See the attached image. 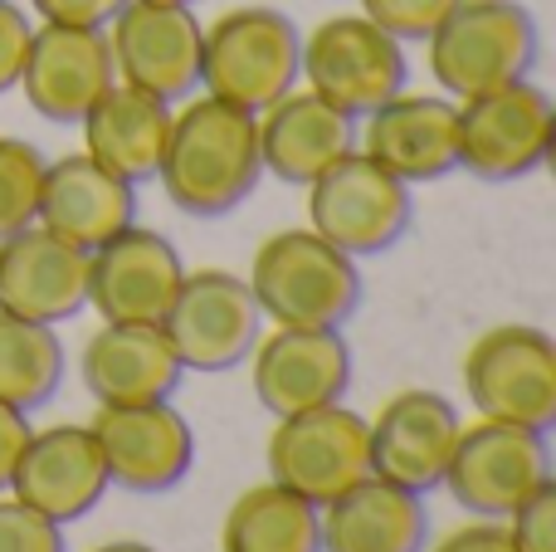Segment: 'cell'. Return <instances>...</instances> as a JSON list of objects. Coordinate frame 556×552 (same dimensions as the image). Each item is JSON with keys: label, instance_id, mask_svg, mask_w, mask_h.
Returning <instances> with one entry per match:
<instances>
[{"label": "cell", "instance_id": "1", "mask_svg": "<svg viewBox=\"0 0 556 552\" xmlns=\"http://www.w3.org/2000/svg\"><path fill=\"white\" fill-rule=\"evenodd\" d=\"M156 181H162L166 201L195 221H215V215H230L235 205H244L254 186L264 181L254 113L211 93L181 98V108L172 113Z\"/></svg>", "mask_w": 556, "mask_h": 552}, {"label": "cell", "instance_id": "2", "mask_svg": "<svg viewBox=\"0 0 556 552\" xmlns=\"http://www.w3.org/2000/svg\"><path fill=\"white\" fill-rule=\"evenodd\" d=\"M244 279L274 328H342L362 303V260L307 225L264 235Z\"/></svg>", "mask_w": 556, "mask_h": 552}, {"label": "cell", "instance_id": "3", "mask_svg": "<svg viewBox=\"0 0 556 552\" xmlns=\"http://www.w3.org/2000/svg\"><path fill=\"white\" fill-rule=\"evenodd\" d=\"M425 59L454 103L518 84L538 64V20L522 0H459L425 39Z\"/></svg>", "mask_w": 556, "mask_h": 552}, {"label": "cell", "instance_id": "4", "mask_svg": "<svg viewBox=\"0 0 556 552\" xmlns=\"http://www.w3.org/2000/svg\"><path fill=\"white\" fill-rule=\"evenodd\" d=\"M303 29L274 5H235L201 35V93L260 113L288 88H298Z\"/></svg>", "mask_w": 556, "mask_h": 552}, {"label": "cell", "instance_id": "5", "mask_svg": "<svg viewBox=\"0 0 556 552\" xmlns=\"http://www.w3.org/2000/svg\"><path fill=\"white\" fill-rule=\"evenodd\" d=\"M410 78V59L395 35H386L362 10L327 15L313 29H303V59L298 84L313 88L332 108L362 123L371 108H381L391 93H401Z\"/></svg>", "mask_w": 556, "mask_h": 552}, {"label": "cell", "instance_id": "6", "mask_svg": "<svg viewBox=\"0 0 556 552\" xmlns=\"http://www.w3.org/2000/svg\"><path fill=\"white\" fill-rule=\"evenodd\" d=\"M307 191V230L332 240L352 260H371L401 244V235L415 221V196L401 176H391L381 162L352 147L327 172H317Z\"/></svg>", "mask_w": 556, "mask_h": 552}, {"label": "cell", "instance_id": "7", "mask_svg": "<svg viewBox=\"0 0 556 552\" xmlns=\"http://www.w3.org/2000/svg\"><path fill=\"white\" fill-rule=\"evenodd\" d=\"M464 397L489 421L528 430L556 426V338L532 323H498L464 352Z\"/></svg>", "mask_w": 556, "mask_h": 552}, {"label": "cell", "instance_id": "8", "mask_svg": "<svg viewBox=\"0 0 556 552\" xmlns=\"http://www.w3.org/2000/svg\"><path fill=\"white\" fill-rule=\"evenodd\" d=\"M269 460V479L293 489L298 499L323 509L356 479L371 475V436H366V416L352 406L332 401V406L293 411V416H274V436L264 446Z\"/></svg>", "mask_w": 556, "mask_h": 552}, {"label": "cell", "instance_id": "9", "mask_svg": "<svg viewBox=\"0 0 556 552\" xmlns=\"http://www.w3.org/2000/svg\"><path fill=\"white\" fill-rule=\"evenodd\" d=\"M552 475V450L542 430L513 421H464L444 485L469 518H508Z\"/></svg>", "mask_w": 556, "mask_h": 552}, {"label": "cell", "instance_id": "10", "mask_svg": "<svg viewBox=\"0 0 556 552\" xmlns=\"http://www.w3.org/2000/svg\"><path fill=\"white\" fill-rule=\"evenodd\" d=\"M162 328L186 372H230L250 362L254 342L264 333V313L244 274L186 269Z\"/></svg>", "mask_w": 556, "mask_h": 552}, {"label": "cell", "instance_id": "11", "mask_svg": "<svg viewBox=\"0 0 556 552\" xmlns=\"http://www.w3.org/2000/svg\"><path fill=\"white\" fill-rule=\"evenodd\" d=\"M113 49L117 84H132L166 103H181L201 88V35L195 5H156V0H127L103 25Z\"/></svg>", "mask_w": 556, "mask_h": 552}, {"label": "cell", "instance_id": "12", "mask_svg": "<svg viewBox=\"0 0 556 552\" xmlns=\"http://www.w3.org/2000/svg\"><path fill=\"white\" fill-rule=\"evenodd\" d=\"M88 426L98 436L113 489H127L137 499L172 494L195 465V430L172 401L98 406Z\"/></svg>", "mask_w": 556, "mask_h": 552}, {"label": "cell", "instance_id": "13", "mask_svg": "<svg viewBox=\"0 0 556 552\" xmlns=\"http://www.w3.org/2000/svg\"><path fill=\"white\" fill-rule=\"evenodd\" d=\"M552 98L532 78L459 98V166L479 181H518L547 152Z\"/></svg>", "mask_w": 556, "mask_h": 552}, {"label": "cell", "instance_id": "14", "mask_svg": "<svg viewBox=\"0 0 556 552\" xmlns=\"http://www.w3.org/2000/svg\"><path fill=\"white\" fill-rule=\"evenodd\" d=\"M181 279V250L152 225L132 221L113 240L88 250V309L103 323H162Z\"/></svg>", "mask_w": 556, "mask_h": 552}, {"label": "cell", "instance_id": "15", "mask_svg": "<svg viewBox=\"0 0 556 552\" xmlns=\"http://www.w3.org/2000/svg\"><path fill=\"white\" fill-rule=\"evenodd\" d=\"M459 411L450 397L430 387H405L381 401L366 436H371V475L410 489V494H434L444 485L450 455L459 446Z\"/></svg>", "mask_w": 556, "mask_h": 552}, {"label": "cell", "instance_id": "16", "mask_svg": "<svg viewBox=\"0 0 556 552\" xmlns=\"http://www.w3.org/2000/svg\"><path fill=\"white\" fill-rule=\"evenodd\" d=\"M250 377L269 416L332 406L352 387V348L342 328H269L250 352Z\"/></svg>", "mask_w": 556, "mask_h": 552}, {"label": "cell", "instance_id": "17", "mask_svg": "<svg viewBox=\"0 0 556 552\" xmlns=\"http://www.w3.org/2000/svg\"><path fill=\"white\" fill-rule=\"evenodd\" d=\"M356 147L405 186L440 181L459 172V103L450 93L401 88L362 117Z\"/></svg>", "mask_w": 556, "mask_h": 552}, {"label": "cell", "instance_id": "18", "mask_svg": "<svg viewBox=\"0 0 556 552\" xmlns=\"http://www.w3.org/2000/svg\"><path fill=\"white\" fill-rule=\"evenodd\" d=\"M108 489H113V479H108L98 436L93 426H78V421L29 430L20 465L10 475V494L25 499L29 509H39L54 524H78L84 514H93Z\"/></svg>", "mask_w": 556, "mask_h": 552}, {"label": "cell", "instance_id": "19", "mask_svg": "<svg viewBox=\"0 0 556 552\" xmlns=\"http://www.w3.org/2000/svg\"><path fill=\"white\" fill-rule=\"evenodd\" d=\"M117 84L103 29L39 25L20 68V93L49 123H84V113Z\"/></svg>", "mask_w": 556, "mask_h": 552}, {"label": "cell", "instance_id": "20", "mask_svg": "<svg viewBox=\"0 0 556 552\" xmlns=\"http://www.w3.org/2000/svg\"><path fill=\"white\" fill-rule=\"evenodd\" d=\"M0 309L29 323H59L78 318L88 309V254L68 240L49 235L45 225L0 240Z\"/></svg>", "mask_w": 556, "mask_h": 552}, {"label": "cell", "instance_id": "21", "mask_svg": "<svg viewBox=\"0 0 556 552\" xmlns=\"http://www.w3.org/2000/svg\"><path fill=\"white\" fill-rule=\"evenodd\" d=\"M78 377L98 406L172 401L186 367L162 323H103L78 352Z\"/></svg>", "mask_w": 556, "mask_h": 552}, {"label": "cell", "instance_id": "22", "mask_svg": "<svg viewBox=\"0 0 556 552\" xmlns=\"http://www.w3.org/2000/svg\"><path fill=\"white\" fill-rule=\"evenodd\" d=\"M132 221H137L132 181L108 172L88 152H64L54 162H45L35 225H45L49 235H59V240H68L74 250L88 254L103 240H113L117 230H127Z\"/></svg>", "mask_w": 556, "mask_h": 552}, {"label": "cell", "instance_id": "23", "mask_svg": "<svg viewBox=\"0 0 556 552\" xmlns=\"http://www.w3.org/2000/svg\"><path fill=\"white\" fill-rule=\"evenodd\" d=\"M254 123H260L264 176H278L288 186H307L356 147V117H346L342 108H332L303 84L260 108Z\"/></svg>", "mask_w": 556, "mask_h": 552}, {"label": "cell", "instance_id": "24", "mask_svg": "<svg viewBox=\"0 0 556 552\" xmlns=\"http://www.w3.org/2000/svg\"><path fill=\"white\" fill-rule=\"evenodd\" d=\"M317 528L323 552H425L430 543L425 494H410L381 475H366L327 499L317 509Z\"/></svg>", "mask_w": 556, "mask_h": 552}, {"label": "cell", "instance_id": "25", "mask_svg": "<svg viewBox=\"0 0 556 552\" xmlns=\"http://www.w3.org/2000/svg\"><path fill=\"white\" fill-rule=\"evenodd\" d=\"M172 113L176 103H166V98L142 93L132 84H113L78 123L84 127V152L132 186L156 181L166 133H172Z\"/></svg>", "mask_w": 556, "mask_h": 552}, {"label": "cell", "instance_id": "26", "mask_svg": "<svg viewBox=\"0 0 556 552\" xmlns=\"http://www.w3.org/2000/svg\"><path fill=\"white\" fill-rule=\"evenodd\" d=\"M220 552H323L317 504L283 485H254L225 509Z\"/></svg>", "mask_w": 556, "mask_h": 552}, {"label": "cell", "instance_id": "27", "mask_svg": "<svg viewBox=\"0 0 556 552\" xmlns=\"http://www.w3.org/2000/svg\"><path fill=\"white\" fill-rule=\"evenodd\" d=\"M64 381V342L49 323H29L0 309V401L15 411H39Z\"/></svg>", "mask_w": 556, "mask_h": 552}, {"label": "cell", "instance_id": "28", "mask_svg": "<svg viewBox=\"0 0 556 552\" xmlns=\"http://www.w3.org/2000/svg\"><path fill=\"white\" fill-rule=\"evenodd\" d=\"M39 186H45V152L25 137H0V240L35 225Z\"/></svg>", "mask_w": 556, "mask_h": 552}, {"label": "cell", "instance_id": "29", "mask_svg": "<svg viewBox=\"0 0 556 552\" xmlns=\"http://www.w3.org/2000/svg\"><path fill=\"white\" fill-rule=\"evenodd\" d=\"M356 5H362L366 20H376V25H381L386 35H395L401 45H425V39L434 35V25H440L459 0H356Z\"/></svg>", "mask_w": 556, "mask_h": 552}, {"label": "cell", "instance_id": "30", "mask_svg": "<svg viewBox=\"0 0 556 552\" xmlns=\"http://www.w3.org/2000/svg\"><path fill=\"white\" fill-rule=\"evenodd\" d=\"M0 552H68L64 524L45 518L39 509H29L25 499L5 489L0 494Z\"/></svg>", "mask_w": 556, "mask_h": 552}, {"label": "cell", "instance_id": "31", "mask_svg": "<svg viewBox=\"0 0 556 552\" xmlns=\"http://www.w3.org/2000/svg\"><path fill=\"white\" fill-rule=\"evenodd\" d=\"M508 534L518 552H556V475H547L508 514Z\"/></svg>", "mask_w": 556, "mask_h": 552}, {"label": "cell", "instance_id": "32", "mask_svg": "<svg viewBox=\"0 0 556 552\" xmlns=\"http://www.w3.org/2000/svg\"><path fill=\"white\" fill-rule=\"evenodd\" d=\"M425 552H518V543L508 534V518H469V524L430 538Z\"/></svg>", "mask_w": 556, "mask_h": 552}, {"label": "cell", "instance_id": "33", "mask_svg": "<svg viewBox=\"0 0 556 552\" xmlns=\"http://www.w3.org/2000/svg\"><path fill=\"white\" fill-rule=\"evenodd\" d=\"M29 15L15 5V0H0V93L20 84V68H25V54H29Z\"/></svg>", "mask_w": 556, "mask_h": 552}, {"label": "cell", "instance_id": "34", "mask_svg": "<svg viewBox=\"0 0 556 552\" xmlns=\"http://www.w3.org/2000/svg\"><path fill=\"white\" fill-rule=\"evenodd\" d=\"M123 5L127 0H29L39 25H78V29H103Z\"/></svg>", "mask_w": 556, "mask_h": 552}, {"label": "cell", "instance_id": "35", "mask_svg": "<svg viewBox=\"0 0 556 552\" xmlns=\"http://www.w3.org/2000/svg\"><path fill=\"white\" fill-rule=\"evenodd\" d=\"M29 430L35 426H29L25 411H15V406L0 401V494L10 489V475H15V465H20V450H25Z\"/></svg>", "mask_w": 556, "mask_h": 552}, {"label": "cell", "instance_id": "36", "mask_svg": "<svg viewBox=\"0 0 556 552\" xmlns=\"http://www.w3.org/2000/svg\"><path fill=\"white\" fill-rule=\"evenodd\" d=\"M93 552H156V548L142 543V538H108V543H98Z\"/></svg>", "mask_w": 556, "mask_h": 552}, {"label": "cell", "instance_id": "37", "mask_svg": "<svg viewBox=\"0 0 556 552\" xmlns=\"http://www.w3.org/2000/svg\"><path fill=\"white\" fill-rule=\"evenodd\" d=\"M542 166H547L552 181H556V103H552V127H547V152H542Z\"/></svg>", "mask_w": 556, "mask_h": 552}, {"label": "cell", "instance_id": "38", "mask_svg": "<svg viewBox=\"0 0 556 552\" xmlns=\"http://www.w3.org/2000/svg\"><path fill=\"white\" fill-rule=\"evenodd\" d=\"M156 5H195V0H156Z\"/></svg>", "mask_w": 556, "mask_h": 552}]
</instances>
